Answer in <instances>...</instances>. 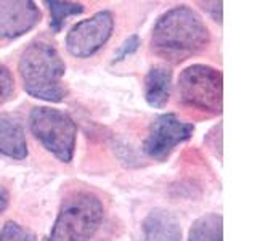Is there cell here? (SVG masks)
Instances as JSON below:
<instances>
[{
	"mask_svg": "<svg viewBox=\"0 0 257 241\" xmlns=\"http://www.w3.org/2000/svg\"><path fill=\"white\" fill-rule=\"evenodd\" d=\"M211 42L201 16L187 5L164 12L151 31V48L158 56L179 63L203 52Z\"/></svg>",
	"mask_w": 257,
	"mask_h": 241,
	"instance_id": "cell-1",
	"label": "cell"
},
{
	"mask_svg": "<svg viewBox=\"0 0 257 241\" xmlns=\"http://www.w3.org/2000/svg\"><path fill=\"white\" fill-rule=\"evenodd\" d=\"M18 71L24 90L34 98L58 103L66 95L63 85L66 66L52 44L44 40L31 42L21 53Z\"/></svg>",
	"mask_w": 257,
	"mask_h": 241,
	"instance_id": "cell-2",
	"label": "cell"
},
{
	"mask_svg": "<svg viewBox=\"0 0 257 241\" xmlns=\"http://www.w3.org/2000/svg\"><path fill=\"white\" fill-rule=\"evenodd\" d=\"M104 209L90 191H74L64 198L45 241H88L98 230Z\"/></svg>",
	"mask_w": 257,
	"mask_h": 241,
	"instance_id": "cell-3",
	"label": "cell"
},
{
	"mask_svg": "<svg viewBox=\"0 0 257 241\" xmlns=\"http://www.w3.org/2000/svg\"><path fill=\"white\" fill-rule=\"evenodd\" d=\"M29 127L47 151L61 163H71L77 139V126L71 116L60 109L36 106L29 114Z\"/></svg>",
	"mask_w": 257,
	"mask_h": 241,
	"instance_id": "cell-4",
	"label": "cell"
},
{
	"mask_svg": "<svg viewBox=\"0 0 257 241\" xmlns=\"http://www.w3.org/2000/svg\"><path fill=\"white\" fill-rule=\"evenodd\" d=\"M222 82L223 79L219 69L207 64H191L179 76V100L188 108L219 114L222 111Z\"/></svg>",
	"mask_w": 257,
	"mask_h": 241,
	"instance_id": "cell-5",
	"label": "cell"
},
{
	"mask_svg": "<svg viewBox=\"0 0 257 241\" xmlns=\"http://www.w3.org/2000/svg\"><path fill=\"white\" fill-rule=\"evenodd\" d=\"M114 29V16L103 10L87 20L79 21L66 36V48L76 58H88L101 50Z\"/></svg>",
	"mask_w": 257,
	"mask_h": 241,
	"instance_id": "cell-6",
	"label": "cell"
},
{
	"mask_svg": "<svg viewBox=\"0 0 257 241\" xmlns=\"http://www.w3.org/2000/svg\"><path fill=\"white\" fill-rule=\"evenodd\" d=\"M195 132V126L185 123L174 112H166L155 117L150 126L148 137L143 143V150L156 161H164L175 147L187 142Z\"/></svg>",
	"mask_w": 257,
	"mask_h": 241,
	"instance_id": "cell-7",
	"label": "cell"
},
{
	"mask_svg": "<svg viewBox=\"0 0 257 241\" xmlns=\"http://www.w3.org/2000/svg\"><path fill=\"white\" fill-rule=\"evenodd\" d=\"M39 21L40 10L31 0H0V40L21 37Z\"/></svg>",
	"mask_w": 257,
	"mask_h": 241,
	"instance_id": "cell-8",
	"label": "cell"
},
{
	"mask_svg": "<svg viewBox=\"0 0 257 241\" xmlns=\"http://www.w3.org/2000/svg\"><path fill=\"white\" fill-rule=\"evenodd\" d=\"M0 155L13 159L28 156V142L21 120L10 112H0Z\"/></svg>",
	"mask_w": 257,
	"mask_h": 241,
	"instance_id": "cell-9",
	"label": "cell"
},
{
	"mask_svg": "<svg viewBox=\"0 0 257 241\" xmlns=\"http://www.w3.org/2000/svg\"><path fill=\"white\" fill-rule=\"evenodd\" d=\"M143 241H182V228L172 212L155 209L143 220Z\"/></svg>",
	"mask_w": 257,
	"mask_h": 241,
	"instance_id": "cell-10",
	"label": "cell"
},
{
	"mask_svg": "<svg viewBox=\"0 0 257 241\" xmlns=\"http://www.w3.org/2000/svg\"><path fill=\"white\" fill-rule=\"evenodd\" d=\"M172 71L166 66H153L145 77V100L153 108H164L171 96Z\"/></svg>",
	"mask_w": 257,
	"mask_h": 241,
	"instance_id": "cell-11",
	"label": "cell"
},
{
	"mask_svg": "<svg viewBox=\"0 0 257 241\" xmlns=\"http://www.w3.org/2000/svg\"><path fill=\"white\" fill-rule=\"evenodd\" d=\"M223 220L220 214H206L193 222L188 241H222Z\"/></svg>",
	"mask_w": 257,
	"mask_h": 241,
	"instance_id": "cell-12",
	"label": "cell"
},
{
	"mask_svg": "<svg viewBox=\"0 0 257 241\" xmlns=\"http://www.w3.org/2000/svg\"><path fill=\"white\" fill-rule=\"evenodd\" d=\"M48 5V10H50V28L55 34L63 29L64 23L69 18V16H76L84 12V5L82 4H76V2H56V0H48L45 2Z\"/></svg>",
	"mask_w": 257,
	"mask_h": 241,
	"instance_id": "cell-13",
	"label": "cell"
},
{
	"mask_svg": "<svg viewBox=\"0 0 257 241\" xmlns=\"http://www.w3.org/2000/svg\"><path fill=\"white\" fill-rule=\"evenodd\" d=\"M0 241H37V239L34 236V233L23 228L20 223L10 220L0 230Z\"/></svg>",
	"mask_w": 257,
	"mask_h": 241,
	"instance_id": "cell-14",
	"label": "cell"
},
{
	"mask_svg": "<svg viewBox=\"0 0 257 241\" xmlns=\"http://www.w3.org/2000/svg\"><path fill=\"white\" fill-rule=\"evenodd\" d=\"M13 92H15V79L12 76V72L7 66L0 64V106L12 98Z\"/></svg>",
	"mask_w": 257,
	"mask_h": 241,
	"instance_id": "cell-15",
	"label": "cell"
},
{
	"mask_svg": "<svg viewBox=\"0 0 257 241\" xmlns=\"http://www.w3.org/2000/svg\"><path fill=\"white\" fill-rule=\"evenodd\" d=\"M140 47V37L139 36H131L128 39H125L120 47L117 48V52L114 53V58H112V63H119L125 60L127 56L134 55Z\"/></svg>",
	"mask_w": 257,
	"mask_h": 241,
	"instance_id": "cell-16",
	"label": "cell"
},
{
	"mask_svg": "<svg viewBox=\"0 0 257 241\" xmlns=\"http://www.w3.org/2000/svg\"><path fill=\"white\" fill-rule=\"evenodd\" d=\"M204 10H207L209 13L212 15L214 21L222 23V2H204Z\"/></svg>",
	"mask_w": 257,
	"mask_h": 241,
	"instance_id": "cell-17",
	"label": "cell"
},
{
	"mask_svg": "<svg viewBox=\"0 0 257 241\" xmlns=\"http://www.w3.org/2000/svg\"><path fill=\"white\" fill-rule=\"evenodd\" d=\"M8 199H10V196H8V191L4 187H0V214H2L5 209H7Z\"/></svg>",
	"mask_w": 257,
	"mask_h": 241,
	"instance_id": "cell-18",
	"label": "cell"
}]
</instances>
